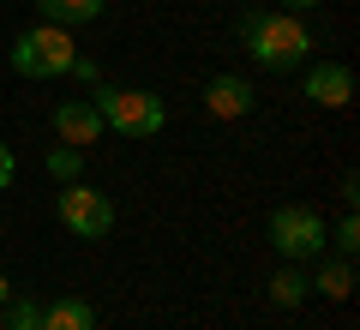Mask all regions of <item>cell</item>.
I'll use <instances>...</instances> for the list:
<instances>
[{
	"mask_svg": "<svg viewBox=\"0 0 360 330\" xmlns=\"http://www.w3.org/2000/svg\"><path fill=\"white\" fill-rule=\"evenodd\" d=\"M240 49L252 54V66L264 72H295V66L312 61V30L300 25L295 13H246L240 18Z\"/></svg>",
	"mask_w": 360,
	"mask_h": 330,
	"instance_id": "6da1fadb",
	"label": "cell"
},
{
	"mask_svg": "<svg viewBox=\"0 0 360 330\" xmlns=\"http://www.w3.org/2000/svg\"><path fill=\"white\" fill-rule=\"evenodd\" d=\"M6 300H13V282H6V277H0V306H6Z\"/></svg>",
	"mask_w": 360,
	"mask_h": 330,
	"instance_id": "d6986e66",
	"label": "cell"
},
{
	"mask_svg": "<svg viewBox=\"0 0 360 330\" xmlns=\"http://www.w3.org/2000/svg\"><path fill=\"white\" fill-rule=\"evenodd\" d=\"M78 168H84V151H78V144H54L49 151V174L54 180H78Z\"/></svg>",
	"mask_w": 360,
	"mask_h": 330,
	"instance_id": "5bb4252c",
	"label": "cell"
},
{
	"mask_svg": "<svg viewBox=\"0 0 360 330\" xmlns=\"http://www.w3.org/2000/svg\"><path fill=\"white\" fill-rule=\"evenodd\" d=\"M270 246H276L288 265H300V258H324L330 229H324V216L312 210V204H276V210H270Z\"/></svg>",
	"mask_w": 360,
	"mask_h": 330,
	"instance_id": "277c9868",
	"label": "cell"
},
{
	"mask_svg": "<svg viewBox=\"0 0 360 330\" xmlns=\"http://www.w3.org/2000/svg\"><path fill=\"white\" fill-rule=\"evenodd\" d=\"M330 246H336V258H354V253H360V222H354V210L330 229Z\"/></svg>",
	"mask_w": 360,
	"mask_h": 330,
	"instance_id": "9a60e30c",
	"label": "cell"
},
{
	"mask_svg": "<svg viewBox=\"0 0 360 330\" xmlns=\"http://www.w3.org/2000/svg\"><path fill=\"white\" fill-rule=\"evenodd\" d=\"M18 180V156H13V144H0V192Z\"/></svg>",
	"mask_w": 360,
	"mask_h": 330,
	"instance_id": "2e32d148",
	"label": "cell"
},
{
	"mask_svg": "<svg viewBox=\"0 0 360 330\" xmlns=\"http://www.w3.org/2000/svg\"><path fill=\"white\" fill-rule=\"evenodd\" d=\"M307 282L324 300H348L354 294V258H319V277H307Z\"/></svg>",
	"mask_w": 360,
	"mask_h": 330,
	"instance_id": "8fae6325",
	"label": "cell"
},
{
	"mask_svg": "<svg viewBox=\"0 0 360 330\" xmlns=\"http://www.w3.org/2000/svg\"><path fill=\"white\" fill-rule=\"evenodd\" d=\"M307 294H312V282L300 277L295 265H288V270H276V277H270V300H276V306H300V300H307Z\"/></svg>",
	"mask_w": 360,
	"mask_h": 330,
	"instance_id": "4fadbf2b",
	"label": "cell"
},
{
	"mask_svg": "<svg viewBox=\"0 0 360 330\" xmlns=\"http://www.w3.org/2000/svg\"><path fill=\"white\" fill-rule=\"evenodd\" d=\"M0 318H6V330H42V300L37 294H13L0 306Z\"/></svg>",
	"mask_w": 360,
	"mask_h": 330,
	"instance_id": "7c38bea8",
	"label": "cell"
},
{
	"mask_svg": "<svg viewBox=\"0 0 360 330\" xmlns=\"http://www.w3.org/2000/svg\"><path fill=\"white\" fill-rule=\"evenodd\" d=\"M54 216H60V229L78 234V241H103V234L115 229V204H108V192L84 186V180H60V192H54Z\"/></svg>",
	"mask_w": 360,
	"mask_h": 330,
	"instance_id": "5b68a950",
	"label": "cell"
},
{
	"mask_svg": "<svg viewBox=\"0 0 360 330\" xmlns=\"http://www.w3.org/2000/svg\"><path fill=\"white\" fill-rule=\"evenodd\" d=\"M66 78H78V84H96V61H84V54H78V61H72V72H66Z\"/></svg>",
	"mask_w": 360,
	"mask_h": 330,
	"instance_id": "e0dca14e",
	"label": "cell"
},
{
	"mask_svg": "<svg viewBox=\"0 0 360 330\" xmlns=\"http://www.w3.org/2000/svg\"><path fill=\"white\" fill-rule=\"evenodd\" d=\"M103 6L108 0H37V13H42V25H96L103 18Z\"/></svg>",
	"mask_w": 360,
	"mask_h": 330,
	"instance_id": "30bf717a",
	"label": "cell"
},
{
	"mask_svg": "<svg viewBox=\"0 0 360 330\" xmlns=\"http://www.w3.org/2000/svg\"><path fill=\"white\" fill-rule=\"evenodd\" d=\"M96 115H103L108 132H120V139H156V132L168 127V108L156 90H120V84H96Z\"/></svg>",
	"mask_w": 360,
	"mask_h": 330,
	"instance_id": "7a4b0ae2",
	"label": "cell"
},
{
	"mask_svg": "<svg viewBox=\"0 0 360 330\" xmlns=\"http://www.w3.org/2000/svg\"><path fill=\"white\" fill-rule=\"evenodd\" d=\"M307 96L319 108H348L354 102V72L342 61H324V66H307Z\"/></svg>",
	"mask_w": 360,
	"mask_h": 330,
	"instance_id": "ba28073f",
	"label": "cell"
},
{
	"mask_svg": "<svg viewBox=\"0 0 360 330\" xmlns=\"http://www.w3.org/2000/svg\"><path fill=\"white\" fill-rule=\"evenodd\" d=\"M6 61H13L18 78H66L72 61H78V49H72V30L66 25H30L25 37L13 42Z\"/></svg>",
	"mask_w": 360,
	"mask_h": 330,
	"instance_id": "3957f363",
	"label": "cell"
},
{
	"mask_svg": "<svg viewBox=\"0 0 360 330\" xmlns=\"http://www.w3.org/2000/svg\"><path fill=\"white\" fill-rule=\"evenodd\" d=\"M54 132H60V144L90 151L108 127H103V115H96V102H90V96H66V102H54Z\"/></svg>",
	"mask_w": 360,
	"mask_h": 330,
	"instance_id": "8992f818",
	"label": "cell"
},
{
	"mask_svg": "<svg viewBox=\"0 0 360 330\" xmlns=\"http://www.w3.org/2000/svg\"><path fill=\"white\" fill-rule=\"evenodd\" d=\"M42 330H96V312L78 294H60V300L42 306Z\"/></svg>",
	"mask_w": 360,
	"mask_h": 330,
	"instance_id": "9c48e42d",
	"label": "cell"
},
{
	"mask_svg": "<svg viewBox=\"0 0 360 330\" xmlns=\"http://www.w3.org/2000/svg\"><path fill=\"white\" fill-rule=\"evenodd\" d=\"M205 108L217 120H240V115H252L258 108V90H252V78H240V72H217L205 84Z\"/></svg>",
	"mask_w": 360,
	"mask_h": 330,
	"instance_id": "52a82bcc",
	"label": "cell"
},
{
	"mask_svg": "<svg viewBox=\"0 0 360 330\" xmlns=\"http://www.w3.org/2000/svg\"><path fill=\"white\" fill-rule=\"evenodd\" d=\"M288 13H307V6H324V0H283Z\"/></svg>",
	"mask_w": 360,
	"mask_h": 330,
	"instance_id": "ac0fdd59",
	"label": "cell"
}]
</instances>
